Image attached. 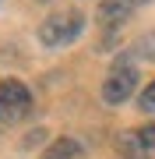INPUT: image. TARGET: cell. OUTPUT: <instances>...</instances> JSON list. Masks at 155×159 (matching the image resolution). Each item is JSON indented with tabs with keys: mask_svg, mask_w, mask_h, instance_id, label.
<instances>
[{
	"mask_svg": "<svg viewBox=\"0 0 155 159\" xmlns=\"http://www.w3.org/2000/svg\"><path fill=\"white\" fill-rule=\"evenodd\" d=\"M81 29H85V14L81 11H57L39 25V43L50 46V50H60V46L74 43L81 35Z\"/></svg>",
	"mask_w": 155,
	"mask_h": 159,
	"instance_id": "cell-1",
	"label": "cell"
},
{
	"mask_svg": "<svg viewBox=\"0 0 155 159\" xmlns=\"http://www.w3.org/2000/svg\"><path fill=\"white\" fill-rule=\"evenodd\" d=\"M134 89H138V67H134L131 57H116V64L109 67L106 81H102V99L109 106H120L134 96Z\"/></svg>",
	"mask_w": 155,
	"mask_h": 159,
	"instance_id": "cell-2",
	"label": "cell"
},
{
	"mask_svg": "<svg viewBox=\"0 0 155 159\" xmlns=\"http://www.w3.org/2000/svg\"><path fill=\"white\" fill-rule=\"evenodd\" d=\"M32 110V92L21 85L18 78L0 81V124H18Z\"/></svg>",
	"mask_w": 155,
	"mask_h": 159,
	"instance_id": "cell-3",
	"label": "cell"
},
{
	"mask_svg": "<svg viewBox=\"0 0 155 159\" xmlns=\"http://www.w3.org/2000/svg\"><path fill=\"white\" fill-rule=\"evenodd\" d=\"M134 7H138V0H102L95 18H99L102 29H116V25H123L127 18L134 14Z\"/></svg>",
	"mask_w": 155,
	"mask_h": 159,
	"instance_id": "cell-4",
	"label": "cell"
},
{
	"mask_svg": "<svg viewBox=\"0 0 155 159\" xmlns=\"http://www.w3.org/2000/svg\"><path fill=\"white\" fill-rule=\"evenodd\" d=\"M39 159H85V145L78 138H57Z\"/></svg>",
	"mask_w": 155,
	"mask_h": 159,
	"instance_id": "cell-5",
	"label": "cell"
},
{
	"mask_svg": "<svg viewBox=\"0 0 155 159\" xmlns=\"http://www.w3.org/2000/svg\"><path fill=\"white\" fill-rule=\"evenodd\" d=\"M116 152H120V159H148V152L138 142V131H120L116 134Z\"/></svg>",
	"mask_w": 155,
	"mask_h": 159,
	"instance_id": "cell-6",
	"label": "cell"
},
{
	"mask_svg": "<svg viewBox=\"0 0 155 159\" xmlns=\"http://www.w3.org/2000/svg\"><path fill=\"white\" fill-rule=\"evenodd\" d=\"M134 57H148V60H155V32H148V35H141L138 43H134Z\"/></svg>",
	"mask_w": 155,
	"mask_h": 159,
	"instance_id": "cell-7",
	"label": "cell"
},
{
	"mask_svg": "<svg viewBox=\"0 0 155 159\" xmlns=\"http://www.w3.org/2000/svg\"><path fill=\"white\" fill-rule=\"evenodd\" d=\"M138 142H141V148H144L148 156H155V124H148V127L138 131Z\"/></svg>",
	"mask_w": 155,
	"mask_h": 159,
	"instance_id": "cell-8",
	"label": "cell"
},
{
	"mask_svg": "<svg viewBox=\"0 0 155 159\" xmlns=\"http://www.w3.org/2000/svg\"><path fill=\"white\" fill-rule=\"evenodd\" d=\"M138 110H144V113H155V81L138 96Z\"/></svg>",
	"mask_w": 155,
	"mask_h": 159,
	"instance_id": "cell-9",
	"label": "cell"
},
{
	"mask_svg": "<svg viewBox=\"0 0 155 159\" xmlns=\"http://www.w3.org/2000/svg\"><path fill=\"white\" fill-rule=\"evenodd\" d=\"M42 138H46V131H42V127H39V131H28V138H25V145H39Z\"/></svg>",
	"mask_w": 155,
	"mask_h": 159,
	"instance_id": "cell-10",
	"label": "cell"
},
{
	"mask_svg": "<svg viewBox=\"0 0 155 159\" xmlns=\"http://www.w3.org/2000/svg\"><path fill=\"white\" fill-rule=\"evenodd\" d=\"M138 4H144V0H138Z\"/></svg>",
	"mask_w": 155,
	"mask_h": 159,
	"instance_id": "cell-11",
	"label": "cell"
}]
</instances>
